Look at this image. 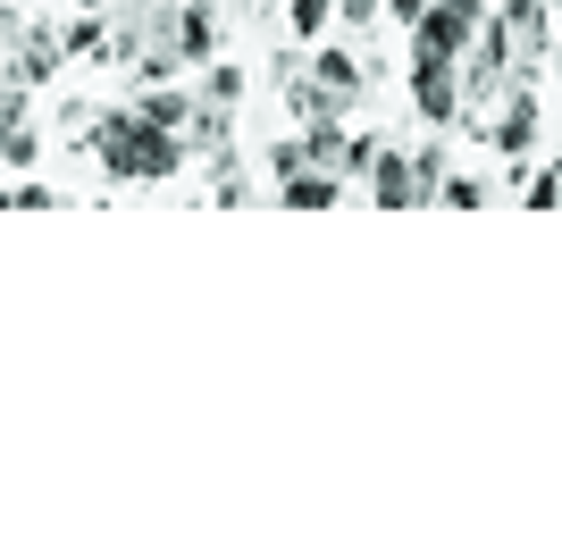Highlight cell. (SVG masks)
I'll return each instance as SVG.
<instances>
[{
	"instance_id": "obj_11",
	"label": "cell",
	"mask_w": 562,
	"mask_h": 553,
	"mask_svg": "<svg viewBox=\"0 0 562 553\" xmlns=\"http://www.w3.org/2000/svg\"><path fill=\"white\" fill-rule=\"evenodd\" d=\"M0 160H9V168L34 160V126H25V84H0Z\"/></svg>"
},
{
	"instance_id": "obj_1",
	"label": "cell",
	"mask_w": 562,
	"mask_h": 553,
	"mask_svg": "<svg viewBox=\"0 0 562 553\" xmlns=\"http://www.w3.org/2000/svg\"><path fill=\"white\" fill-rule=\"evenodd\" d=\"M85 151H93L117 184H168L186 168L193 143H186V126H160V117H143V110H93Z\"/></svg>"
},
{
	"instance_id": "obj_20",
	"label": "cell",
	"mask_w": 562,
	"mask_h": 553,
	"mask_svg": "<svg viewBox=\"0 0 562 553\" xmlns=\"http://www.w3.org/2000/svg\"><path fill=\"white\" fill-rule=\"evenodd\" d=\"M554 84H562V43H554Z\"/></svg>"
},
{
	"instance_id": "obj_12",
	"label": "cell",
	"mask_w": 562,
	"mask_h": 553,
	"mask_svg": "<svg viewBox=\"0 0 562 553\" xmlns=\"http://www.w3.org/2000/svg\"><path fill=\"white\" fill-rule=\"evenodd\" d=\"M520 202H529V210H562V168L546 160L538 177H520Z\"/></svg>"
},
{
	"instance_id": "obj_10",
	"label": "cell",
	"mask_w": 562,
	"mask_h": 553,
	"mask_svg": "<svg viewBox=\"0 0 562 553\" xmlns=\"http://www.w3.org/2000/svg\"><path fill=\"white\" fill-rule=\"evenodd\" d=\"M311 92H319V101H336V110H352V101H361V59L319 50V59H311Z\"/></svg>"
},
{
	"instance_id": "obj_18",
	"label": "cell",
	"mask_w": 562,
	"mask_h": 553,
	"mask_svg": "<svg viewBox=\"0 0 562 553\" xmlns=\"http://www.w3.org/2000/svg\"><path fill=\"white\" fill-rule=\"evenodd\" d=\"M336 18H345V25H370V18H386V0H336Z\"/></svg>"
},
{
	"instance_id": "obj_9",
	"label": "cell",
	"mask_w": 562,
	"mask_h": 553,
	"mask_svg": "<svg viewBox=\"0 0 562 553\" xmlns=\"http://www.w3.org/2000/svg\"><path fill=\"white\" fill-rule=\"evenodd\" d=\"M168 34H177V59H211V50H218V9H211V0H177Z\"/></svg>"
},
{
	"instance_id": "obj_4",
	"label": "cell",
	"mask_w": 562,
	"mask_h": 553,
	"mask_svg": "<svg viewBox=\"0 0 562 553\" xmlns=\"http://www.w3.org/2000/svg\"><path fill=\"white\" fill-rule=\"evenodd\" d=\"M361 184H370L378 210H420V202H428V184H420V168H412V151H403V143H378L370 168H361Z\"/></svg>"
},
{
	"instance_id": "obj_17",
	"label": "cell",
	"mask_w": 562,
	"mask_h": 553,
	"mask_svg": "<svg viewBox=\"0 0 562 553\" xmlns=\"http://www.w3.org/2000/svg\"><path fill=\"white\" fill-rule=\"evenodd\" d=\"M303 160H311V151H303V135H294V143H269V177H294Z\"/></svg>"
},
{
	"instance_id": "obj_2",
	"label": "cell",
	"mask_w": 562,
	"mask_h": 553,
	"mask_svg": "<svg viewBox=\"0 0 562 553\" xmlns=\"http://www.w3.org/2000/svg\"><path fill=\"white\" fill-rule=\"evenodd\" d=\"M479 25H487V0H428L420 18H412V59H453L462 68Z\"/></svg>"
},
{
	"instance_id": "obj_13",
	"label": "cell",
	"mask_w": 562,
	"mask_h": 553,
	"mask_svg": "<svg viewBox=\"0 0 562 553\" xmlns=\"http://www.w3.org/2000/svg\"><path fill=\"white\" fill-rule=\"evenodd\" d=\"M285 18H294V34H303V43H319V34L336 25V0H294Z\"/></svg>"
},
{
	"instance_id": "obj_8",
	"label": "cell",
	"mask_w": 562,
	"mask_h": 553,
	"mask_svg": "<svg viewBox=\"0 0 562 553\" xmlns=\"http://www.w3.org/2000/svg\"><path fill=\"white\" fill-rule=\"evenodd\" d=\"M345 202V177L336 168H294V177H278V210H336Z\"/></svg>"
},
{
	"instance_id": "obj_14",
	"label": "cell",
	"mask_w": 562,
	"mask_h": 553,
	"mask_svg": "<svg viewBox=\"0 0 562 553\" xmlns=\"http://www.w3.org/2000/svg\"><path fill=\"white\" fill-rule=\"evenodd\" d=\"M135 110H143V117H160V126H186V117H193V101H186V92H143Z\"/></svg>"
},
{
	"instance_id": "obj_5",
	"label": "cell",
	"mask_w": 562,
	"mask_h": 553,
	"mask_svg": "<svg viewBox=\"0 0 562 553\" xmlns=\"http://www.w3.org/2000/svg\"><path fill=\"white\" fill-rule=\"evenodd\" d=\"M412 110L428 126H462V68L453 59H412Z\"/></svg>"
},
{
	"instance_id": "obj_19",
	"label": "cell",
	"mask_w": 562,
	"mask_h": 553,
	"mask_svg": "<svg viewBox=\"0 0 562 553\" xmlns=\"http://www.w3.org/2000/svg\"><path fill=\"white\" fill-rule=\"evenodd\" d=\"M420 9H428V0H386V18H395V25H412Z\"/></svg>"
},
{
	"instance_id": "obj_7",
	"label": "cell",
	"mask_w": 562,
	"mask_h": 553,
	"mask_svg": "<svg viewBox=\"0 0 562 553\" xmlns=\"http://www.w3.org/2000/svg\"><path fill=\"white\" fill-rule=\"evenodd\" d=\"M470 126H479L504 160H529V151H538V101H529V92H513L495 117H470Z\"/></svg>"
},
{
	"instance_id": "obj_15",
	"label": "cell",
	"mask_w": 562,
	"mask_h": 553,
	"mask_svg": "<svg viewBox=\"0 0 562 553\" xmlns=\"http://www.w3.org/2000/svg\"><path fill=\"white\" fill-rule=\"evenodd\" d=\"M0 210H59L50 184H0Z\"/></svg>"
},
{
	"instance_id": "obj_16",
	"label": "cell",
	"mask_w": 562,
	"mask_h": 553,
	"mask_svg": "<svg viewBox=\"0 0 562 553\" xmlns=\"http://www.w3.org/2000/svg\"><path fill=\"white\" fill-rule=\"evenodd\" d=\"M437 202H446V210H479V202H487V184H479V177H446V184H437Z\"/></svg>"
},
{
	"instance_id": "obj_3",
	"label": "cell",
	"mask_w": 562,
	"mask_h": 553,
	"mask_svg": "<svg viewBox=\"0 0 562 553\" xmlns=\"http://www.w3.org/2000/svg\"><path fill=\"white\" fill-rule=\"evenodd\" d=\"M0 43H18V50H0V59H9V84H50V76H59V59H68V43H59V34H50V25H0Z\"/></svg>"
},
{
	"instance_id": "obj_6",
	"label": "cell",
	"mask_w": 562,
	"mask_h": 553,
	"mask_svg": "<svg viewBox=\"0 0 562 553\" xmlns=\"http://www.w3.org/2000/svg\"><path fill=\"white\" fill-rule=\"evenodd\" d=\"M495 25H504V43H513L520 68H538L546 50H554V18H546V0H495Z\"/></svg>"
}]
</instances>
